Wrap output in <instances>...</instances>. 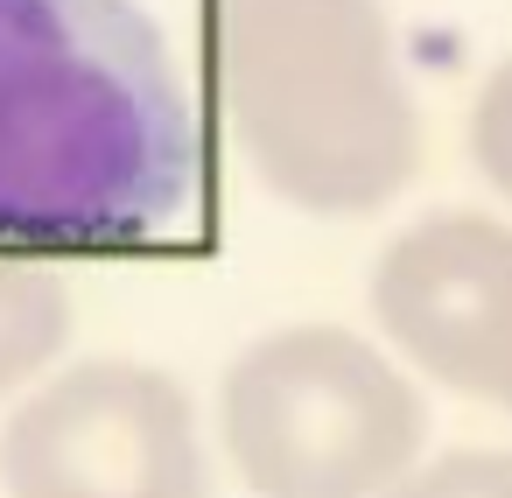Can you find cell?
Here are the masks:
<instances>
[{
  "label": "cell",
  "mask_w": 512,
  "mask_h": 498,
  "mask_svg": "<svg viewBox=\"0 0 512 498\" xmlns=\"http://www.w3.org/2000/svg\"><path fill=\"white\" fill-rule=\"evenodd\" d=\"M190 190L197 113L141 0H0V246H141Z\"/></svg>",
  "instance_id": "cell-1"
},
{
  "label": "cell",
  "mask_w": 512,
  "mask_h": 498,
  "mask_svg": "<svg viewBox=\"0 0 512 498\" xmlns=\"http://www.w3.org/2000/svg\"><path fill=\"white\" fill-rule=\"evenodd\" d=\"M218 99L239 162L309 218H372L421 169V106L386 0H218Z\"/></svg>",
  "instance_id": "cell-2"
},
{
  "label": "cell",
  "mask_w": 512,
  "mask_h": 498,
  "mask_svg": "<svg viewBox=\"0 0 512 498\" xmlns=\"http://www.w3.org/2000/svg\"><path fill=\"white\" fill-rule=\"evenodd\" d=\"M218 442L253 498H379L421 463L428 400L379 337L281 323L218 379Z\"/></svg>",
  "instance_id": "cell-3"
},
{
  "label": "cell",
  "mask_w": 512,
  "mask_h": 498,
  "mask_svg": "<svg viewBox=\"0 0 512 498\" xmlns=\"http://www.w3.org/2000/svg\"><path fill=\"white\" fill-rule=\"evenodd\" d=\"M8 498H211L190 393L141 358L57 365L0 421Z\"/></svg>",
  "instance_id": "cell-4"
},
{
  "label": "cell",
  "mask_w": 512,
  "mask_h": 498,
  "mask_svg": "<svg viewBox=\"0 0 512 498\" xmlns=\"http://www.w3.org/2000/svg\"><path fill=\"white\" fill-rule=\"evenodd\" d=\"M386 351L435 386L512 414V225L491 211H428L365 281Z\"/></svg>",
  "instance_id": "cell-5"
},
{
  "label": "cell",
  "mask_w": 512,
  "mask_h": 498,
  "mask_svg": "<svg viewBox=\"0 0 512 498\" xmlns=\"http://www.w3.org/2000/svg\"><path fill=\"white\" fill-rule=\"evenodd\" d=\"M71 344V288L36 253L0 246V393H22L29 379H50V365Z\"/></svg>",
  "instance_id": "cell-6"
},
{
  "label": "cell",
  "mask_w": 512,
  "mask_h": 498,
  "mask_svg": "<svg viewBox=\"0 0 512 498\" xmlns=\"http://www.w3.org/2000/svg\"><path fill=\"white\" fill-rule=\"evenodd\" d=\"M379 498H512V449H442L421 456L400 484H386Z\"/></svg>",
  "instance_id": "cell-7"
},
{
  "label": "cell",
  "mask_w": 512,
  "mask_h": 498,
  "mask_svg": "<svg viewBox=\"0 0 512 498\" xmlns=\"http://www.w3.org/2000/svg\"><path fill=\"white\" fill-rule=\"evenodd\" d=\"M463 141H470L477 176L498 197H512V57H498L484 71V85L470 99V120H463Z\"/></svg>",
  "instance_id": "cell-8"
}]
</instances>
